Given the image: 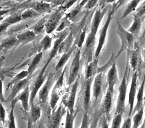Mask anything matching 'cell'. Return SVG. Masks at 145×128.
<instances>
[{
  "label": "cell",
  "mask_w": 145,
  "mask_h": 128,
  "mask_svg": "<svg viewBox=\"0 0 145 128\" xmlns=\"http://www.w3.org/2000/svg\"><path fill=\"white\" fill-rule=\"evenodd\" d=\"M142 59L144 62H145V48L142 51Z\"/></svg>",
  "instance_id": "54"
},
{
  "label": "cell",
  "mask_w": 145,
  "mask_h": 128,
  "mask_svg": "<svg viewBox=\"0 0 145 128\" xmlns=\"http://www.w3.org/2000/svg\"><path fill=\"white\" fill-rule=\"evenodd\" d=\"M144 107L141 108L139 111H138L135 114H134L132 118V128H139L142 124V118L144 116Z\"/></svg>",
  "instance_id": "33"
},
{
  "label": "cell",
  "mask_w": 145,
  "mask_h": 128,
  "mask_svg": "<svg viewBox=\"0 0 145 128\" xmlns=\"http://www.w3.org/2000/svg\"><path fill=\"white\" fill-rule=\"evenodd\" d=\"M138 72H135L133 73L131 78V83L130 90H129V117L132 116L133 114L134 103H135V98L137 94V87H138Z\"/></svg>",
  "instance_id": "12"
},
{
  "label": "cell",
  "mask_w": 145,
  "mask_h": 128,
  "mask_svg": "<svg viewBox=\"0 0 145 128\" xmlns=\"http://www.w3.org/2000/svg\"><path fill=\"white\" fill-rule=\"evenodd\" d=\"M79 112H80V110H77V111H75V113L74 114H71L70 112L68 110H67V112H66V121L64 128H73L74 121H75V118H76Z\"/></svg>",
  "instance_id": "37"
},
{
  "label": "cell",
  "mask_w": 145,
  "mask_h": 128,
  "mask_svg": "<svg viewBox=\"0 0 145 128\" xmlns=\"http://www.w3.org/2000/svg\"><path fill=\"white\" fill-rule=\"evenodd\" d=\"M80 58H81V49H78L71 65L70 72L67 80V85L69 87L71 86L75 83V80L79 78V72L80 69Z\"/></svg>",
  "instance_id": "7"
},
{
  "label": "cell",
  "mask_w": 145,
  "mask_h": 128,
  "mask_svg": "<svg viewBox=\"0 0 145 128\" xmlns=\"http://www.w3.org/2000/svg\"><path fill=\"white\" fill-rule=\"evenodd\" d=\"M102 83H103V73L100 72L95 75L93 85V97L97 100L100 98L102 91Z\"/></svg>",
  "instance_id": "20"
},
{
  "label": "cell",
  "mask_w": 145,
  "mask_h": 128,
  "mask_svg": "<svg viewBox=\"0 0 145 128\" xmlns=\"http://www.w3.org/2000/svg\"><path fill=\"white\" fill-rule=\"evenodd\" d=\"M21 21H22L21 14H20V15L17 14V15H11V16L8 17V18H6V20H4V22L8 24L10 26H11V25L19 23Z\"/></svg>",
  "instance_id": "40"
},
{
  "label": "cell",
  "mask_w": 145,
  "mask_h": 128,
  "mask_svg": "<svg viewBox=\"0 0 145 128\" xmlns=\"http://www.w3.org/2000/svg\"><path fill=\"white\" fill-rule=\"evenodd\" d=\"M0 101L1 102H6V100L4 96V93H3V81L1 79H0Z\"/></svg>",
  "instance_id": "52"
},
{
  "label": "cell",
  "mask_w": 145,
  "mask_h": 128,
  "mask_svg": "<svg viewBox=\"0 0 145 128\" xmlns=\"http://www.w3.org/2000/svg\"><path fill=\"white\" fill-rule=\"evenodd\" d=\"M15 106H10V111L8 117V128H17L16 122H15Z\"/></svg>",
  "instance_id": "38"
},
{
  "label": "cell",
  "mask_w": 145,
  "mask_h": 128,
  "mask_svg": "<svg viewBox=\"0 0 145 128\" xmlns=\"http://www.w3.org/2000/svg\"><path fill=\"white\" fill-rule=\"evenodd\" d=\"M90 124H91V120H90L88 112H84L80 128H89Z\"/></svg>",
  "instance_id": "44"
},
{
  "label": "cell",
  "mask_w": 145,
  "mask_h": 128,
  "mask_svg": "<svg viewBox=\"0 0 145 128\" xmlns=\"http://www.w3.org/2000/svg\"><path fill=\"white\" fill-rule=\"evenodd\" d=\"M117 33L119 35L121 41L120 50L119 51L118 54L116 56V58H118L124 51H129L132 50L134 45L135 36L131 33H129L127 30L124 29L120 22H118Z\"/></svg>",
  "instance_id": "4"
},
{
  "label": "cell",
  "mask_w": 145,
  "mask_h": 128,
  "mask_svg": "<svg viewBox=\"0 0 145 128\" xmlns=\"http://www.w3.org/2000/svg\"><path fill=\"white\" fill-rule=\"evenodd\" d=\"M97 128H98V127H97Z\"/></svg>",
  "instance_id": "61"
},
{
  "label": "cell",
  "mask_w": 145,
  "mask_h": 128,
  "mask_svg": "<svg viewBox=\"0 0 145 128\" xmlns=\"http://www.w3.org/2000/svg\"><path fill=\"white\" fill-rule=\"evenodd\" d=\"M139 128H145V124H144V123H143L142 124V125L140 126V127Z\"/></svg>",
  "instance_id": "56"
},
{
  "label": "cell",
  "mask_w": 145,
  "mask_h": 128,
  "mask_svg": "<svg viewBox=\"0 0 145 128\" xmlns=\"http://www.w3.org/2000/svg\"><path fill=\"white\" fill-rule=\"evenodd\" d=\"M28 76H30V75L27 70H24V71H22L21 72L18 73V74H17V75L12 79L11 81L7 85V89H8L10 87L12 88V87L15 84L19 83V82L21 81V80H24V79L28 78Z\"/></svg>",
  "instance_id": "34"
},
{
  "label": "cell",
  "mask_w": 145,
  "mask_h": 128,
  "mask_svg": "<svg viewBox=\"0 0 145 128\" xmlns=\"http://www.w3.org/2000/svg\"><path fill=\"white\" fill-rule=\"evenodd\" d=\"M142 18H138V17H133V22L131 27L127 31L134 36L138 35L139 34L142 26Z\"/></svg>",
  "instance_id": "32"
},
{
  "label": "cell",
  "mask_w": 145,
  "mask_h": 128,
  "mask_svg": "<svg viewBox=\"0 0 145 128\" xmlns=\"http://www.w3.org/2000/svg\"><path fill=\"white\" fill-rule=\"evenodd\" d=\"M107 85L108 88L107 89L111 91V92L114 93V87L119 82V78H118V69L116 67V61H115L113 64H111V67L108 69V74L106 75Z\"/></svg>",
  "instance_id": "16"
},
{
  "label": "cell",
  "mask_w": 145,
  "mask_h": 128,
  "mask_svg": "<svg viewBox=\"0 0 145 128\" xmlns=\"http://www.w3.org/2000/svg\"><path fill=\"white\" fill-rule=\"evenodd\" d=\"M120 128H132V120L131 117L126 118Z\"/></svg>",
  "instance_id": "49"
},
{
  "label": "cell",
  "mask_w": 145,
  "mask_h": 128,
  "mask_svg": "<svg viewBox=\"0 0 145 128\" xmlns=\"http://www.w3.org/2000/svg\"><path fill=\"white\" fill-rule=\"evenodd\" d=\"M65 12L66 11L63 9L62 6H60L47 19L45 27V32L47 35L51 34L53 31H56L58 25L60 23L61 20L64 17Z\"/></svg>",
  "instance_id": "5"
},
{
  "label": "cell",
  "mask_w": 145,
  "mask_h": 128,
  "mask_svg": "<svg viewBox=\"0 0 145 128\" xmlns=\"http://www.w3.org/2000/svg\"><path fill=\"white\" fill-rule=\"evenodd\" d=\"M42 116V109L40 106L37 105H31V109L28 112L27 118L28 128H33V126L35 124Z\"/></svg>",
  "instance_id": "17"
},
{
  "label": "cell",
  "mask_w": 145,
  "mask_h": 128,
  "mask_svg": "<svg viewBox=\"0 0 145 128\" xmlns=\"http://www.w3.org/2000/svg\"><path fill=\"white\" fill-rule=\"evenodd\" d=\"M93 83V78L85 80L84 94H83V107L85 112H88L91 102V90Z\"/></svg>",
  "instance_id": "22"
},
{
  "label": "cell",
  "mask_w": 145,
  "mask_h": 128,
  "mask_svg": "<svg viewBox=\"0 0 145 128\" xmlns=\"http://www.w3.org/2000/svg\"><path fill=\"white\" fill-rule=\"evenodd\" d=\"M70 22H71L70 20H69L66 16L63 17V19L61 20L59 24L58 25L57 28H56V32L60 33V32H61V31H64V30L67 29V26H69V25L70 24Z\"/></svg>",
  "instance_id": "42"
},
{
  "label": "cell",
  "mask_w": 145,
  "mask_h": 128,
  "mask_svg": "<svg viewBox=\"0 0 145 128\" xmlns=\"http://www.w3.org/2000/svg\"><path fill=\"white\" fill-rule=\"evenodd\" d=\"M142 39L145 38V28H144V31H143V33H142Z\"/></svg>",
  "instance_id": "55"
},
{
  "label": "cell",
  "mask_w": 145,
  "mask_h": 128,
  "mask_svg": "<svg viewBox=\"0 0 145 128\" xmlns=\"http://www.w3.org/2000/svg\"><path fill=\"white\" fill-rule=\"evenodd\" d=\"M47 19L46 17H42V19L39 20L37 22H36L35 24L33 25L30 29L33 31L36 35H37L42 34L44 32H45V27H46V23Z\"/></svg>",
  "instance_id": "30"
},
{
  "label": "cell",
  "mask_w": 145,
  "mask_h": 128,
  "mask_svg": "<svg viewBox=\"0 0 145 128\" xmlns=\"http://www.w3.org/2000/svg\"><path fill=\"white\" fill-rule=\"evenodd\" d=\"M47 77L45 75V72L41 70L39 74L37 75V78L33 83V85L30 87V91H31V94H30V106L33 105L34 100L37 94L39 92V89L45 83Z\"/></svg>",
  "instance_id": "11"
},
{
  "label": "cell",
  "mask_w": 145,
  "mask_h": 128,
  "mask_svg": "<svg viewBox=\"0 0 145 128\" xmlns=\"http://www.w3.org/2000/svg\"><path fill=\"white\" fill-rule=\"evenodd\" d=\"M133 15V17H138V18H142L145 16V1H143L140 6L137 8Z\"/></svg>",
  "instance_id": "41"
},
{
  "label": "cell",
  "mask_w": 145,
  "mask_h": 128,
  "mask_svg": "<svg viewBox=\"0 0 145 128\" xmlns=\"http://www.w3.org/2000/svg\"><path fill=\"white\" fill-rule=\"evenodd\" d=\"M74 41L73 33L72 31H70L66 38L61 42L60 46H59V51H58V55L64 54V53H67L69 50L72 47V43Z\"/></svg>",
  "instance_id": "25"
},
{
  "label": "cell",
  "mask_w": 145,
  "mask_h": 128,
  "mask_svg": "<svg viewBox=\"0 0 145 128\" xmlns=\"http://www.w3.org/2000/svg\"><path fill=\"white\" fill-rule=\"evenodd\" d=\"M67 66H66L65 69H64L62 73H61V75L58 80H57L56 84H55L54 87H53V89H52L51 95H50V99L49 102L50 109L51 111L56 110V107L57 104L58 100H59L61 96V90L63 88V85H64V74H65L66 70H67Z\"/></svg>",
  "instance_id": "6"
},
{
  "label": "cell",
  "mask_w": 145,
  "mask_h": 128,
  "mask_svg": "<svg viewBox=\"0 0 145 128\" xmlns=\"http://www.w3.org/2000/svg\"><path fill=\"white\" fill-rule=\"evenodd\" d=\"M30 94H31L30 85H28L23 90L21 94H19L13 100L10 102H11V105L15 106L18 101H21L22 107L24 111L26 112V113H28L30 111Z\"/></svg>",
  "instance_id": "14"
},
{
  "label": "cell",
  "mask_w": 145,
  "mask_h": 128,
  "mask_svg": "<svg viewBox=\"0 0 145 128\" xmlns=\"http://www.w3.org/2000/svg\"><path fill=\"white\" fill-rule=\"evenodd\" d=\"M52 37H50L49 35H46L42 38V40L39 42V52L46 51L48 50L51 47L52 45Z\"/></svg>",
  "instance_id": "35"
},
{
  "label": "cell",
  "mask_w": 145,
  "mask_h": 128,
  "mask_svg": "<svg viewBox=\"0 0 145 128\" xmlns=\"http://www.w3.org/2000/svg\"><path fill=\"white\" fill-rule=\"evenodd\" d=\"M77 2V1H65L64 4H63L62 8L64 9V10L67 11L68 9H69L71 8V6H72L74 4Z\"/></svg>",
  "instance_id": "51"
},
{
  "label": "cell",
  "mask_w": 145,
  "mask_h": 128,
  "mask_svg": "<svg viewBox=\"0 0 145 128\" xmlns=\"http://www.w3.org/2000/svg\"><path fill=\"white\" fill-rule=\"evenodd\" d=\"M86 2H87V1H86V0L80 1V4H78L75 7H74L73 9H72L67 14H66V17H67L70 21H72V20H75V19L78 16L80 12H81L82 8L84 7Z\"/></svg>",
  "instance_id": "28"
},
{
  "label": "cell",
  "mask_w": 145,
  "mask_h": 128,
  "mask_svg": "<svg viewBox=\"0 0 145 128\" xmlns=\"http://www.w3.org/2000/svg\"><path fill=\"white\" fill-rule=\"evenodd\" d=\"M43 53L44 52L42 51L38 52V53L35 55V56L34 57L33 60L31 61V62L30 63L29 65H28L27 71L28 74H29L30 76H31V75H33V74L35 71L37 69V66L39 65V62L42 60V58H43Z\"/></svg>",
  "instance_id": "29"
},
{
  "label": "cell",
  "mask_w": 145,
  "mask_h": 128,
  "mask_svg": "<svg viewBox=\"0 0 145 128\" xmlns=\"http://www.w3.org/2000/svg\"><path fill=\"white\" fill-rule=\"evenodd\" d=\"M144 111H145V109H144ZM143 123H144V124H145V118H144V122Z\"/></svg>",
  "instance_id": "57"
},
{
  "label": "cell",
  "mask_w": 145,
  "mask_h": 128,
  "mask_svg": "<svg viewBox=\"0 0 145 128\" xmlns=\"http://www.w3.org/2000/svg\"><path fill=\"white\" fill-rule=\"evenodd\" d=\"M129 75V62H127V67H126L125 73L124 74L122 81H121L120 86L118 87V94L117 105H116V112L115 115L119 114H123L125 111V101L126 97H127V87H128V80L127 78Z\"/></svg>",
  "instance_id": "3"
},
{
  "label": "cell",
  "mask_w": 145,
  "mask_h": 128,
  "mask_svg": "<svg viewBox=\"0 0 145 128\" xmlns=\"http://www.w3.org/2000/svg\"><path fill=\"white\" fill-rule=\"evenodd\" d=\"M140 58H141V56H140V49L138 47H137L135 49L131 51V55L128 54L127 61L129 62L131 67L133 69V71H134V72H138V69L140 63Z\"/></svg>",
  "instance_id": "23"
},
{
  "label": "cell",
  "mask_w": 145,
  "mask_h": 128,
  "mask_svg": "<svg viewBox=\"0 0 145 128\" xmlns=\"http://www.w3.org/2000/svg\"><path fill=\"white\" fill-rule=\"evenodd\" d=\"M97 2H98V1H97V0H89V1H87V2H86V4L84 6V9H86L87 11L92 10L97 5Z\"/></svg>",
  "instance_id": "48"
},
{
  "label": "cell",
  "mask_w": 145,
  "mask_h": 128,
  "mask_svg": "<svg viewBox=\"0 0 145 128\" xmlns=\"http://www.w3.org/2000/svg\"><path fill=\"white\" fill-rule=\"evenodd\" d=\"M31 78V76H28V78L24 79V80L19 82V83L15 84V85L12 87L11 91H10V95L8 96V97L6 102H11L12 100H13L14 99L18 96L20 91H21L22 90L24 89L25 88H26V87L28 85V83H29Z\"/></svg>",
  "instance_id": "18"
},
{
  "label": "cell",
  "mask_w": 145,
  "mask_h": 128,
  "mask_svg": "<svg viewBox=\"0 0 145 128\" xmlns=\"http://www.w3.org/2000/svg\"><path fill=\"white\" fill-rule=\"evenodd\" d=\"M113 98V92H111V91L107 89L103 100H102V105H101V116L102 115H105L108 120H110V118H111L110 114H111V112L112 110Z\"/></svg>",
  "instance_id": "15"
},
{
  "label": "cell",
  "mask_w": 145,
  "mask_h": 128,
  "mask_svg": "<svg viewBox=\"0 0 145 128\" xmlns=\"http://www.w3.org/2000/svg\"><path fill=\"white\" fill-rule=\"evenodd\" d=\"M122 115L123 114H119L115 115L112 121L111 128H120L121 123L122 121Z\"/></svg>",
  "instance_id": "43"
},
{
  "label": "cell",
  "mask_w": 145,
  "mask_h": 128,
  "mask_svg": "<svg viewBox=\"0 0 145 128\" xmlns=\"http://www.w3.org/2000/svg\"><path fill=\"white\" fill-rule=\"evenodd\" d=\"M124 2H125L124 1H114L113 5L110 8H108L106 20L105 22L104 26L100 29V32H99L98 44H97V48H96L95 51V55H94V58H99V56H100L101 52H102V49H103L104 46H105V42H106V35L107 33H108V28H109L112 20H113V16H114V14L117 11L118 9L123 5V4Z\"/></svg>",
  "instance_id": "2"
},
{
  "label": "cell",
  "mask_w": 145,
  "mask_h": 128,
  "mask_svg": "<svg viewBox=\"0 0 145 128\" xmlns=\"http://www.w3.org/2000/svg\"><path fill=\"white\" fill-rule=\"evenodd\" d=\"M19 42L17 40L16 37H8L7 38L4 39L1 42V44L0 45L1 50L2 49H9L12 48L14 46L18 44Z\"/></svg>",
  "instance_id": "36"
},
{
  "label": "cell",
  "mask_w": 145,
  "mask_h": 128,
  "mask_svg": "<svg viewBox=\"0 0 145 128\" xmlns=\"http://www.w3.org/2000/svg\"><path fill=\"white\" fill-rule=\"evenodd\" d=\"M54 6L50 4V1H35L31 9H33L39 15L43 13H48L50 12L53 9Z\"/></svg>",
  "instance_id": "21"
},
{
  "label": "cell",
  "mask_w": 145,
  "mask_h": 128,
  "mask_svg": "<svg viewBox=\"0 0 145 128\" xmlns=\"http://www.w3.org/2000/svg\"><path fill=\"white\" fill-rule=\"evenodd\" d=\"M79 85V78L77 79L72 85H71V89L69 91V94L64 96L62 99V105L65 107H67V110L70 112L71 114L75 113V98H76L77 91L78 89Z\"/></svg>",
  "instance_id": "8"
},
{
  "label": "cell",
  "mask_w": 145,
  "mask_h": 128,
  "mask_svg": "<svg viewBox=\"0 0 145 128\" xmlns=\"http://www.w3.org/2000/svg\"><path fill=\"white\" fill-rule=\"evenodd\" d=\"M144 18H145V16H144V17H142V19H144Z\"/></svg>",
  "instance_id": "59"
},
{
  "label": "cell",
  "mask_w": 145,
  "mask_h": 128,
  "mask_svg": "<svg viewBox=\"0 0 145 128\" xmlns=\"http://www.w3.org/2000/svg\"><path fill=\"white\" fill-rule=\"evenodd\" d=\"M68 31H68L67 28L66 30H64V31H63L62 33H61L60 35H59V37H58L56 39V40L55 41L53 48H52L51 51H50L49 56H48V59H47V60H46V63H45L44 65V67H42V71L46 72V69L47 67H48V64H50V62H51L52 60H53L55 57H56L57 55H58V51H59V46H60L61 42L66 38V37H67V36L69 33Z\"/></svg>",
  "instance_id": "13"
},
{
  "label": "cell",
  "mask_w": 145,
  "mask_h": 128,
  "mask_svg": "<svg viewBox=\"0 0 145 128\" xmlns=\"http://www.w3.org/2000/svg\"><path fill=\"white\" fill-rule=\"evenodd\" d=\"M0 121L3 125L6 123V110L2 102H0Z\"/></svg>",
  "instance_id": "47"
},
{
  "label": "cell",
  "mask_w": 145,
  "mask_h": 128,
  "mask_svg": "<svg viewBox=\"0 0 145 128\" xmlns=\"http://www.w3.org/2000/svg\"><path fill=\"white\" fill-rule=\"evenodd\" d=\"M67 112L65 109L63 107V105L61 104L56 110L52 111L48 122L46 124L47 128H59V125L64 116V114Z\"/></svg>",
  "instance_id": "10"
},
{
  "label": "cell",
  "mask_w": 145,
  "mask_h": 128,
  "mask_svg": "<svg viewBox=\"0 0 145 128\" xmlns=\"http://www.w3.org/2000/svg\"><path fill=\"white\" fill-rule=\"evenodd\" d=\"M99 58H95L90 61L85 69V80L93 78L94 75L101 72L100 67L98 66Z\"/></svg>",
  "instance_id": "19"
},
{
  "label": "cell",
  "mask_w": 145,
  "mask_h": 128,
  "mask_svg": "<svg viewBox=\"0 0 145 128\" xmlns=\"http://www.w3.org/2000/svg\"><path fill=\"white\" fill-rule=\"evenodd\" d=\"M1 47H0V51H1Z\"/></svg>",
  "instance_id": "60"
},
{
  "label": "cell",
  "mask_w": 145,
  "mask_h": 128,
  "mask_svg": "<svg viewBox=\"0 0 145 128\" xmlns=\"http://www.w3.org/2000/svg\"><path fill=\"white\" fill-rule=\"evenodd\" d=\"M140 2L141 1L140 0H132V1H129L128 4L126 6L125 10H124V12H123L122 16L121 17V20L127 17L129 14L135 12L137 8L138 7V5H139Z\"/></svg>",
  "instance_id": "31"
},
{
  "label": "cell",
  "mask_w": 145,
  "mask_h": 128,
  "mask_svg": "<svg viewBox=\"0 0 145 128\" xmlns=\"http://www.w3.org/2000/svg\"><path fill=\"white\" fill-rule=\"evenodd\" d=\"M0 128H4L3 127H1V126H0Z\"/></svg>",
  "instance_id": "58"
},
{
  "label": "cell",
  "mask_w": 145,
  "mask_h": 128,
  "mask_svg": "<svg viewBox=\"0 0 145 128\" xmlns=\"http://www.w3.org/2000/svg\"><path fill=\"white\" fill-rule=\"evenodd\" d=\"M9 26H10V25L4 22L0 24V36L6 32V30L8 29Z\"/></svg>",
  "instance_id": "50"
},
{
  "label": "cell",
  "mask_w": 145,
  "mask_h": 128,
  "mask_svg": "<svg viewBox=\"0 0 145 128\" xmlns=\"http://www.w3.org/2000/svg\"><path fill=\"white\" fill-rule=\"evenodd\" d=\"M109 127V120L106 118V116L102 115L100 119L98 128H108Z\"/></svg>",
  "instance_id": "46"
},
{
  "label": "cell",
  "mask_w": 145,
  "mask_h": 128,
  "mask_svg": "<svg viewBox=\"0 0 145 128\" xmlns=\"http://www.w3.org/2000/svg\"><path fill=\"white\" fill-rule=\"evenodd\" d=\"M10 11L9 9H0V17H2L4 15L8 13Z\"/></svg>",
  "instance_id": "53"
},
{
  "label": "cell",
  "mask_w": 145,
  "mask_h": 128,
  "mask_svg": "<svg viewBox=\"0 0 145 128\" xmlns=\"http://www.w3.org/2000/svg\"><path fill=\"white\" fill-rule=\"evenodd\" d=\"M86 27H85L84 29L82 30V31L80 33V36H79V38L77 42V47H78V49H81L84 43L85 37H86Z\"/></svg>",
  "instance_id": "45"
},
{
  "label": "cell",
  "mask_w": 145,
  "mask_h": 128,
  "mask_svg": "<svg viewBox=\"0 0 145 128\" xmlns=\"http://www.w3.org/2000/svg\"><path fill=\"white\" fill-rule=\"evenodd\" d=\"M108 8H105V9H98L95 12L93 18L92 22L91 25V29H90V33L88 35L87 38L86 39L84 45V51L86 53L89 55V59H91V53H92V50L95 45V37L97 33L99 26H100L101 22L105 14L106 13Z\"/></svg>",
  "instance_id": "1"
},
{
  "label": "cell",
  "mask_w": 145,
  "mask_h": 128,
  "mask_svg": "<svg viewBox=\"0 0 145 128\" xmlns=\"http://www.w3.org/2000/svg\"><path fill=\"white\" fill-rule=\"evenodd\" d=\"M55 81L54 74H50L46 78L45 83L42 85L41 89L39 91V101L41 105H44L48 100V94H49L50 89L53 87Z\"/></svg>",
  "instance_id": "9"
},
{
  "label": "cell",
  "mask_w": 145,
  "mask_h": 128,
  "mask_svg": "<svg viewBox=\"0 0 145 128\" xmlns=\"http://www.w3.org/2000/svg\"><path fill=\"white\" fill-rule=\"evenodd\" d=\"M144 84H145V74L144 78H143L142 82L141 85H140L139 89H138V92L136 94V104L134 106L133 111L132 115L136 113L137 112L139 111L141 108L144 107Z\"/></svg>",
  "instance_id": "24"
},
{
  "label": "cell",
  "mask_w": 145,
  "mask_h": 128,
  "mask_svg": "<svg viewBox=\"0 0 145 128\" xmlns=\"http://www.w3.org/2000/svg\"><path fill=\"white\" fill-rule=\"evenodd\" d=\"M21 15L22 20H26L38 16V15H39V14L37 13V12H36L35 11H34L33 9H28L25 10L21 14Z\"/></svg>",
  "instance_id": "39"
},
{
  "label": "cell",
  "mask_w": 145,
  "mask_h": 128,
  "mask_svg": "<svg viewBox=\"0 0 145 128\" xmlns=\"http://www.w3.org/2000/svg\"><path fill=\"white\" fill-rule=\"evenodd\" d=\"M75 48H76V46L73 45L72 48L67 53L62 54V56H61L60 59H59V60L58 61L57 64H56V67H55V72H58V71L60 70V69H62V68L65 66V64H67V62L69 61V58H70L71 56H72V53L75 51Z\"/></svg>",
  "instance_id": "27"
},
{
  "label": "cell",
  "mask_w": 145,
  "mask_h": 128,
  "mask_svg": "<svg viewBox=\"0 0 145 128\" xmlns=\"http://www.w3.org/2000/svg\"><path fill=\"white\" fill-rule=\"evenodd\" d=\"M36 36L37 35H36V34L33 31L29 29L27 30V31H24L21 33H19L16 36V37L17 40H18L19 43H20L22 45H24L33 41L35 39Z\"/></svg>",
  "instance_id": "26"
}]
</instances>
